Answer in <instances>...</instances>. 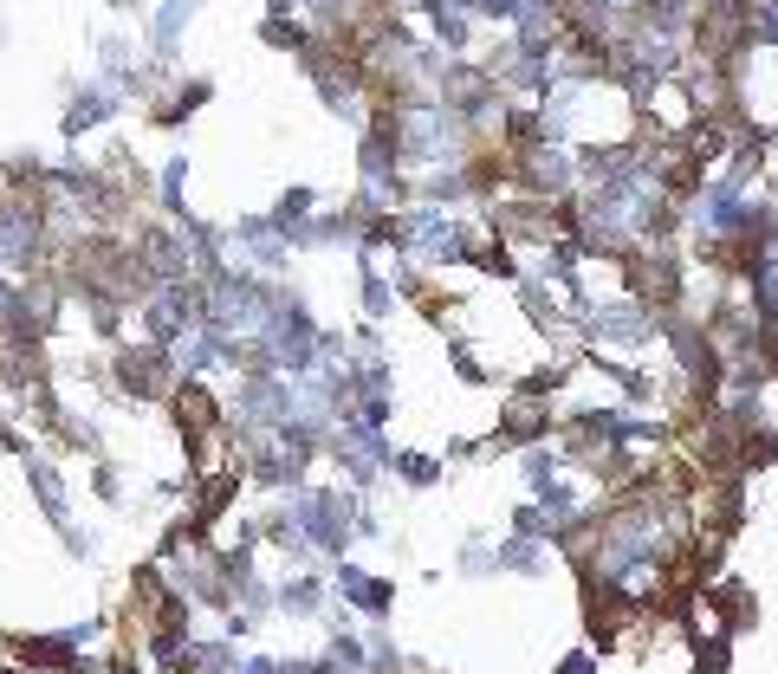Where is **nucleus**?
<instances>
[{
	"mask_svg": "<svg viewBox=\"0 0 778 674\" xmlns=\"http://www.w3.org/2000/svg\"><path fill=\"white\" fill-rule=\"evenodd\" d=\"M117 364V389H124V396H137V403H156V396H169V389H176V370H183V364H176V350H169V344H124V350H117L111 357Z\"/></svg>",
	"mask_w": 778,
	"mask_h": 674,
	"instance_id": "obj_1",
	"label": "nucleus"
},
{
	"mask_svg": "<svg viewBox=\"0 0 778 674\" xmlns=\"http://www.w3.org/2000/svg\"><path fill=\"white\" fill-rule=\"evenodd\" d=\"M558 422L552 403H532V396H506V409L486 435V454H519V448H539V442H558Z\"/></svg>",
	"mask_w": 778,
	"mask_h": 674,
	"instance_id": "obj_2",
	"label": "nucleus"
},
{
	"mask_svg": "<svg viewBox=\"0 0 778 674\" xmlns=\"http://www.w3.org/2000/svg\"><path fill=\"white\" fill-rule=\"evenodd\" d=\"M701 616L713 630H727V636H752L759 630V591L740 571H720L713 584H701Z\"/></svg>",
	"mask_w": 778,
	"mask_h": 674,
	"instance_id": "obj_3",
	"label": "nucleus"
},
{
	"mask_svg": "<svg viewBox=\"0 0 778 674\" xmlns=\"http://www.w3.org/2000/svg\"><path fill=\"white\" fill-rule=\"evenodd\" d=\"M337 597L351 603V609H364V616H390L396 609V584L390 577H371L364 564L337 558Z\"/></svg>",
	"mask_w": 778,
	"mask_h": 674,
	"instance_id": "obj_4",
	"label": "nucleus"
},
{
	"mask_svg": "<svg viewBox=\"0 0 778 674\" xmlns=\"http://www.w3.org/2000/svg\"><path fill=\"white\" fill-rule=\"evenodd\" d=\"M688 668L695 674H733V662H740V636H727V630H688Z\"/></svg>",
	"mask_w": 778,
	"mask_h": 674,
	"instance_id": "obj_5",
	"label": "nucleus"
},
{
	"mask_svg": "<svg viewBox=\"0 0 778 674\" xmlns=\"http://www.w3.org/2000/svg\"><path fill=\"white\" fill-rule=\"evenodd\" d=\"M740 293H746V311H752V325H759V331H772V325H778V254H772V260H759L752 272H746Z\"/></svg>",
	"mask_w": 778,
	"mask_h": 674,
	"instance_id": "obj_6",
	"label": "nucleus"
},
{
	"mask_svg": "<svg viewBox=\"0 0 778 674\" xmlns=\"http://www.w3.org/2000/svg\"><path fill=\"white\" fill-rule=\"evenodd\" d=\"M474 272L500 279V286H519V279H525V266H519V247H513V240H500V234H486V240H481V254H474Z\"/></svg>",
	"mask_w": 778,
	"mask_h": 674,
	"instance_id": "obj_7",
	"label": "nucleus"
},
{
	"mask_svg": "<svg viewBox=\"0 0 778 674\" xmlns=\"http://www.w3.org/2000/svg\"><path fill=\"white\" fill-rule=\"evenodd\" d=\"M500 571H513V577H545V538L506 532V538H500Z\"/></svg>",
	"mask_w": 778,
	"mask_h": 674,
	"instance_id": "obj_8",
	"label": "nucleus"
},
{
	"mask_svg": "<svg viewBox=\"0 0 778 674\" xmlns=\"http://www.w3.org/2000/svg\"><path fill=\"white\" fill-rule=\"evenodd\" d=\"M27 487L39 493V506H46V519H52L59 532H66V487H59V474H52L46 460H33V454H27Z\"/></svg>",
	"mask_w": 778,
	"mask_h": 674,
	"instance_id": "obj_9",
	"label": "nucleus"
},
{
	"mask_svg": "<svg viewBox=\"0 0 778 674\" xmlns=\"http://www.w3.org/2000/svg\"><path fill=\"white\" fill-rule=\"evenodd\" d=\"M390 467H396V480H403V487H435V480H442V460H435V454H422V448L390 454Z\"/></svg>",
	"mask_w": 778,
	"mask_h": 674,
	"instance_id": "obj_10",
	"label": "nucleus"
},
{
	"mask_svg": "<svg viewBox=\"0 0 778 674\" xmlns=\"http://www.w3.org/2000/svg\"><path fill=\"white\" fill-rule=\"evenodd\" d=\"M617 389H623V403H630V409H656V403H662V383H656V370H636V364H623V370H617Z\"/></svg>",
	"mask_w": 778,
	"mask_h": 674,
	"instance_id": "obj_11",
	"label": "nucleus"
},
{
	"mask_svg": "<svg viewBox=\"0 0 778 674\" xmlns=\"http://www.w3.org/2000/svg\"><path fill=\"white\" fill-rule=\"evenodd\" d=\"M447 357H454V376H461V383H474V389H481V383H493V370L474 357V344H467V337H454V344H447Z\"/></svg>",
	"mask_w": 778,
	"mask_h": 674,
	"instance_id": "obj_12",
	"label": "nucleus"
},
{
	"mask_svg": "<svg viewBox=\"0 0 778 674\" xmlns=\"http://www.w3.org/2000/svg\"><path fill=\"white\" fill-rule=\"evenodd\" d=\"M312 221V188H293V195H279V208H273V227L286 234V227H305Z\"/></svg>",
	"mask_w": 778,
	"mask_h": 674,
	"instance_id": "obj_13",
	"label": "nucleus"
},
{
	"mask_svg": "<svg viewBox=\"0 0 778 674\" xmlns=\"http://www.w3.org/2000/svg\"><path fill=\"white\" fill-rule=\"evenodd\" d=\"M318 597H325V591H318V577H293V584H279V603H286L293 616L318 609Z\"/></svg>",
	"mask_w": 778,
	"mask_h": 674,
	"instance_id": "obj_14",
	"label": "nucleus"
},
{
	"mask_svg": "<svg viewBox=\"0 0 778 674\" xmlns=\"http://www.w3.org/2000/svg\"><path fill=\"white\" fill-rule=\"evenodd\" d=\"M597 662H603V655H597L591 642H578L571 655H558V662H552V674H597Z\"/></svg>",
	"mask_w": 778,
	"mask_h": 674,
	"instance_id": "obj_15",
	"label": "nucleus"
},
{
	"mask_svg": "<svg viewBox=\"0 0 778 674\" xmlns=\"http://www.w3.org/2000/svg\"><path fill=\"white\" fill-rule=\"evenodd\" d=\"M752 331H759V325H752ZM759 357H766L772 376H778V325H772V331H759Z\"/></svg>",
	"mask_w": 778,
	"mask_h": 674,
	"instance_id": "obj_16",
	"label": "nucleus"
},
{
	"mask_svg": "<svg viewBox=\"0 0 778 674\" xmlns=\"http://www.w3.org/2000/svg\"><path fill=\"white\" fill-rule=\"evenodd\" d=\"M91 487H98V499H117V474L111 467H91Z\"/></svg>",
	"mask_w": 778,
	"mask_h": 674,
	"instance_id": "obj_17",
	"label": "nucleus"
},
{
	"mask_svg": "<svg viewBox=\"0 0 778 674\" xmlns=\"http://www.w3.org/2000/svg\"><path fill=\"white\" fill-rule=\"evenodd\" d=\"M240 674H279V662H266V655H254V662H240Z\"/></svg>",
	"mask_w": 778,
	"mask_h": 674,
	"instance_id": "obj_18",
	"label": "nucleus"
}]
</instances>
